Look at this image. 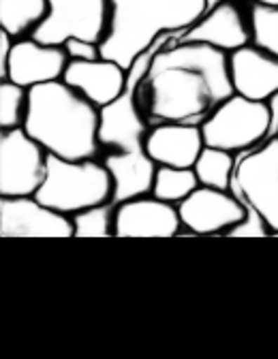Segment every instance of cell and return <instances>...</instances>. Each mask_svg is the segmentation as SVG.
<instances>
[{
	"label": "cell",
	"instance_id": "obj_1",
	"mask_svg": "<svg viewBox=\"0 0 278 359\" xmlns=\"http://www.w3.org/2000/svg\"><path fill=\"white\" fill-rule=\"evenodd\" d=\"M231 95L236 93L229 52L208 43L173 39L154 54L139 83L137 101L150 126L163 122L201 126Z\"/></svg>",
	"mask_w": 278,
	"mask_h": 359
},
{
	"label": "cell",
	"instance_id": "obj_2",
	"mask_svg": "<svg viewBox=\"0 0 278 359\" xmlns=\"http://www.w3.org/2000/svg\"><path fill=\"white\" fill-rule=\"evenodd\" d=\"M22 128L48 154L69 161L95 158L99 142V107L65 79L28 88Z\"/></svg>",
	"mask_w": 278,
	"mask_h": 359
},
{
	"label": "cell",
	"instance_id": "obj_3",
	"mask_svg": "<svg viewBox=\"0 0 278 359\" xmlns=\"http://www.w3.org/2000/svg\"><path fill=\"white\" fill-rule=\"evenodd\" d=\"M110 28L101 56L128 69L165 32L189 30L206 11V0H110Z\"/></svg>",
	"mask_w": 278,
	"mask_h": 359
},
{
	"label": "cell",
	"instance_id": "obj_4",
	"mask_svg": "<svg viewBox=\"0 0 278 359\" xmlns=\"http://www.w3.org/2000/svg\"><path fill=\"white\" fill-rule=\"evenodd\" d=\"M114 180L105 163L95 158L69 161L48 154V171L34 197L48 208L73 216L92 205L112 201Z\"/></svg>",
	"mask_w": 278,
	"mask_h": 359
},
{
	"label": "cell",
	"instance_id": "obj_5",
	"mask_svg": "<svg viewBox=\"0 0 278 359\" xmlns=\"http://www.w3.org/2000/svg\"><path fill=\"white\" fill-rule=\"evenodd\" d=\"M272 109L267 101L231 95L201 124L204 142L212 148L240 154L270 137Z\"/></svg>",
	"mask_w": 278,
	"mask_h": 359
},
{
	"label": "cell",
	"instance_id": "obj_6",
	"mask_svg": "<svg viewBox=\"0 0 278 359\" xmlns=\"http://www.w3.org/2000/svg\"><path fill=\"white\" fill-rule=\"evenodd\" d=\"M236 156L229 191L263 216L272 236L278 233V135Z\"/></svg>",
	"mask_w": 278,
	"mask_h": 359
},
{
	"label": "cell",
	"instance_id": "obj_7",
	"mask_svg": "<svg viewBox=\"0 0 278 359\" xmlns=\"http://www.w3.org/2000/svg\"><path fill=\"white\" fill-rule=\"evenodd\" d=\"M48 171V150L20 128L0 133V197H32Z\"/></svg>",
	"mask_w": 278,
	"mask_h": 359
},
{
	"label": "cell",
	"instance_id": "obj_8",
	"mask_svg": "<svg viewBox=\"0 0 278 359\" xmlns=\"http://www.w3.org/2000/svg\"><path fill=\"white\" fill-rule=\"evenodd\" d=\"M50 11L32 39L48 45H65L69 39L101 43L110 28V0H48Z\"/></svg>",
	"mask_w": 278,
	"mask_h": 359
},
{
	"label": "cell",
	"instance_id": "obj_9",
	"mask_svg": "<svg viewBox=\"0 0 278 359\" xmlns=\"http://www.w3.org/2000/svg\"><path fill=\"white\" fill-rule=\"evenodd\" d=\"M0 238H75L73 218L32 197H0Z\"/></svg>",
	"mask_w": 278,
	"mask_h": 359
},
{
	"label": "cell",
	"instance_id": "obj_10",
	"mask_svg": "<svg viewBox=\"0 0 278 359\" xmlns=\"http://www.w3.org/2000/svg\"><path fill=\"white\" fill-rule=\"evenodd\" d=\"M182 227L195 236H220L238 224L246 208L231 191L199 187L178 203Z\"/></svg>",
	"mask_w": 278,
	"mask_h": 359
},
{
	"label": "cell",
	"instance_id": "obj_11",
	"mask_svg": "<svg viewBox=\"0 0 278 359\" xmlns=\"http://www.w3.org/2000/svg\"><path fill=\"white\" fill-rule=\"evenodd\" d=\"M182 229L178 205L144 195L122 201L114 210L116 238H176Z\"/></svg>",
	"mask_w": 278,
	"mask_h": 359
},
{
	"label": "cell",
	"instance_id": "obj_12",
	"mask_svg": "<svg viewBox=\"0 0 278 359\" xmlns=\"http://www.w3.org/2000/svg\"><path fill=\"white\" fill-rule=\"evenodd\" d=\"M69 65V56L62 45H48L32 36H22L13 43L7 65V79L32 88L62 79Z\"/></svg>",
	"mask_w": 278,
	"mask_h": 359
},
{
	"label": "cell",
	"instance_id": "obj_13",
	"mask_svg": "<svg viewBox=\"0 0 278 359\" xmlns=\"http://www.w3.org/2000/svg\"><path fill=\"white\" fill-rule=\"evenodd\" d=\"M180 41L208 43L212 48L231 54L251 43V26L246 15L234 0H225V3L208 9L180 36Z\"/></svg>",
	"mask_w": 278,
	"mask_h": 359
},
{
	"label": "cell",
	"instance_id": "obj_14",
	"mask_svg": "<svg viewBox=\"0 0 278 359\" xmlns=\"http://www.w3.org/2000/svg\"><path fill=\"white\" fill-rule=\"evenodd\" d=\"M234 93L253 101H270L278 93V58L249 43L229 54Z\"/></svg>",
	"mask_w": 278,
	"mask_h": 359
},
{
	"label": "cell",
	"instance_id": "obj_15",
	"mask_svg": "<svg viewBox=\"0 0 278 359\" xmlns=\"http://www.w3.org/2000/svg\"><path fill=\"white\" fill-rule=\"evenodd\" d=\"M204 133L199 124L163 122L150 126L144 150L157 165L193 167L204 150Z\"/></svg>",
	"mask_w": 278,
	"mask_h": 359
},
{
	"label": "cell",
	"instance_id": "obj_16",
	"mask_svg": "<svg viewBox=\"0 0 278 359\" xmlns=\"http://www.w3.org/2000/svg\"><path fill=\"white\" fill-rule=\"evenodd\" d=\"M126 73L128 69L107 58L69 60L62 79L101 109L124 93Z\"/></svg>",
	"mask_w": 278,
	"mask_h": 359
},
{
	"label": "cell",
	"instance_id": "obj_17",
	"mask_svg": "<svg viewBox=\"0 0 278 359\" xmlns=\"http://www.w3.org/2000/svg\"><path fill=\"white\" fill-rule=\"evenodd\" d=\"M103 163L110 169L112 180H114V193H112L114 205L152 193L159 165L148 156L144 148L142 150H116Z\"/></svg>",
	"mask_w": 278,
	"mask_h": 359
},
{
	"label": "cell",
	"instance_id": "obj_18",
	"mask_svg": "<svg viewBox=\"0 0 278 359\" xmlns=\"http://www.w3.org/2000/svg\"><path fill=\"white\" fill-rule=\"evenodd\" d=\"M48 0H0V30L22 39L48 18Z\"/></svg>",
	"mask_w": 278,
	"mask_h": 359
},
{
	"label": "cell",
	"instance_id": "obj_19",
	"mask_svg": "<svg viewBox=\"0 0 278 359\" xmlns=\"http://www.w3.org/2000/svg\"><path fill=\"white\" fill-rule=\"evenodd\" d=\"M236 161H238V156L234 152H227L223 148L204 146L193 169L197 173V180H199L201 187L229 191L231 177H234V171H236Z\"/></svg>",
	"mask_w": 278,
	"mask_h": 359
},
{
	"label": "cell",
	"instance_id": "obj_20",
	"mask_svg": "<svg viewBox=\"0 0 278 359\" xmlns=\"http://www.w3.org/2000/svg\"><path fill=\"white\" fill-rule=\"evenodd\" d=\"M199 180L193 167H167L159 165L154 184H152V195L159 197L161 201L178 205L182 199H187L195 189H199Z\"/></svg>",
	"mask_w": 278,
	"mask_h": 359
},
{
	"label": "cell",
	"instance_id": "obj_21",
	"mask_svg": "<svg viewBox=\"0 0 278 359\" xmlns=\"http://www.w3.org/2000/svg\"><path fill=\"white\" fill-rule=\"evenodd\" d=\"M251 43L278 58V7L253 3L249 11Z\"/></svg>",
	"mask_w": 278,
	"mask_h": 359
},
{
	"label": "cell",
	"instance_id": "obj_22",
	"mask_svg": "<svg viewBox=\"0 0 278 359\" xmlns=\"http://www.w3.org/2000/svg\"><path fill=\"white\" fill-rule=\"evenodd\" d=\"M114 210L112 201L92 205L73 214L75 238H112L114 236Z\"/></svg>",
	"mask_w": 278,
	"mask_h": 359
},
{
	"label": "cell",
	"instance_id": "obj_23",
	"mask_svg": "<svg viewBox=\"0 0 278 359\" xmlns=\"http://www.w3.org/2000/svg\"><path fill=\"white\" fill-rule=\"evenodd\" d=\"M28 109V88L5 79L0 81V128H20Z\"/></svg>",
	"mask_w": 278,
	"mask_h": 359
},
{
	"label": "cell",
	"instance_id": "obj_24",
	"mask_svg": "<svg viewBox=\"0 0 278 359\" xmlns=\"http://www.w3.org/2000/svg\"><path fill=\"white\" fill-rule=\"evenodd\" d=\"M244 208H246L244 218L238 224H234V227L227 231V236L229 238H267V236H272L263 216L253 205H244Z\"/></svg>",
	"mask_w": 278,
	"mask_h": 359
},
{
	"label": "cell",
	"instance_id": "obj_25",
	"mask_svg": "<svg viewBox=\"0 0 278 359\" xmlns=\"http://www.w3.org/2000/svg\"><path fill=\"white\" fill-rule=\"evenodd\" d=\"M65 52L69 60H97L101 56V43L88 41V39H69L65 45Z\"/></svg>",
	"mask_w": 278,
	"mask_h": 359
},
{
	"label": "cell",
	"instance_id": "obj_26",
	"mask_svg": "<svg viewBox=\"0 0 278 359\" xmlns=\"http://www.w3.org/2000/svg\"><path fill=\"white\" fill-rule=\"evenodd\" d=\"M270 103V109H272V128H270V137L276 135V128H278V93L267 101Z\"/></svg>",
	"mask_w": 278,
	"mask_h": 359
},
{
	"label": "cell",
	"instance_id": "obj_27",
	"mask_svg": "<svg viewBox=\"0 0 278 359\" xmlns=\"http://www.w3.org/2000/svg\"><path fill=\"white\" fill-rule=\"evenodd\" d=\"M253 3H259V5H267V7H278V0H253Z\"/></svg>",
	"mask_w": 278,
	"mask_h": 359
},
{
	"label": "cell",
	"instance_id": "obj_28",
	"mask_svg": "<svg viewBox=\"0 0 278 359\" xmlns=\"http://www.w3.org/2000/svg\"><path fill=\"white\" fill-rule=\"evenodd\" d=\"M206 3H208V9H212V7H216V5L225 3V0H206Z\"/></svg>",
	"mask_w": 278,
	"mask_h": 359
},
{
	"label": "cell",
	"instance_id": "obj_29",
	"mask_svg": "<svg viewBox=\"0 0 278 359\" xmlns=\"http://www.w3.org/2000/svg\"><path fill=\"white\" fill-rule=\"evenodd\" d=\"M274 238H278V233H274Z\"/></svg>",
	"mask_w": 278,
	"mask_h": 359
},
{
	"label": "cell",
	"instance_id": "obj_30",
	"mask_svg": "<svg viewBox=\"0 0 278 359\" xmlns=\"http://www.w3.org/2000/svg\"><path fill=\"white\" fill-rule=\"evenodd\" d=\"M276 135H278V128H276Z\"/></svg>",
	"mask_w": 278,
	"mask_h": 359
}]
</instances>
